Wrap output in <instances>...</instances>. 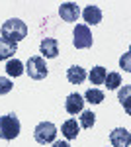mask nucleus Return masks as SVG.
Returning a JSON list of instances; mask_svg holds the SVG:
<instances>
[{"mask_svg": "<svg viewBox=\"0 0 131 147\" xmlns=\"http://www.w3.org/2000/svg\"><path fill=\"white\" fill-rule=\"evenodd\" d=\"M0 35H2V39H6L10 43H18V41H22L28 35V26L20 18H10V20H6L2 24Z\"/></svg>", "mask_w": 131, "mask_h": 147, "instance_id": "nucleus-1", "label": "nucleus"}, {"mask_svg": "<svg viewBox=\"0 0 131 147\" xmlns=\"http://www.w3.org/2000/svg\"><path fill=\"white\" fill-rule=\"evenodd\" d=\"M20 136V120L16 114H6L0 116V139H16Z\"/></svg>", "mask_w": 131, "mask_h": 147, "instance_id": "nucleus-2", "label": "nucleus"}, {"mask_svg": "<svg viewBox=\"0 0 131 147\" xmlns=\"http://www.w3.org/2000/svg\"><path fill=\"white\" fill-rule=\"evenodd\" d=\"M26 73L30 75V79L33 80H43L47 77V73H49V69L45 65V59L39 55H33L28 59V63H26Z\"/></svg>", "mask_w": 131, "mask_h": 147, "instance_id": "nucleus-3", "label": "nucleus"}, {"mask_svg": "<svg viewBox=\"0 0 131 147\" xmlns=\"http://www.w3.org/2000/svg\"><path fill=\"white\" fill-rule=\"evenodd\" d=\"M33 137H35V141L41 143V145L53 143L55 137H57V127H55V124H51V122H41V124L35 125Z\"/></svg>", "mask_w": 131, "mask_h": 147, "instance_id": "nucleus-4", "label": "nucleus"}, {"mask_svg": "<svg viewBox=\"0 0 131 147\" xmlns=\"http://www.w3.org/2000/svg\"><path fill=\"white\" fill-rule=\"evenodd\" d=\"M92 34L88 30L86 24H77L75 28V37H73V45L77 49H90L92 47Z\"/></svg>", "mask_w": 131, "mask_h": 147, "instance_id": "nucleus-5", "label": "nucleus"}, {"mask_svg": "<svg viewBox=\"0 0 131 147\" xmlns=\"http://www.w3.org/2000/svg\"><path fill=\"white\" fill-rule=\"evenodd\" d=\"M39 53H41L39 57H43V59H55V57L59 55V43H57V39L55 37H45V39H41Z\"/></svg>", "mask_w": 131, "mask_h": 147, "instance_id": "nucleus-6", "label": "nucleus"}, {"mask_svg": "<svg viewBox=\"0 0 131 147\" xmlns=\"http://www.w3.org/2000/svg\"><path fill=\"white\" fill-rule=\"evenodd\" d=\"M59 16H61V20L73 24V22H77V20H78L80 10H78V6L75 4V2H65V4L59 6Z\"/></svg>", "mask_w": 131, "mask_h": 147, "instance_id": "nucleus-7", "label": "nucleus"}, {"mask_svg": "<svg viewBox=\"0 0 131 147\" xmlns=\"http://www.w3.org/2000/svg\"><path fill=\"white\" fill-rule=\"evenodd\" d=\"M82 108H84V98L77 94V92H73V94H69L65 100V110L71 116H77V114L82 112Z\"/></svg>", "mask_w": 131, "mask_h": 147, "instance_id": "nucleus-8", "label": "nucleus"}, {"mask_svg": "<svg viewBox=\"0 0 131 147\" xmlns=\"http://www.w3.org/2000/svg\"><path fill=\"white\" fill-rule=\"evenodd\" d=\"M110 141H112L114 147H129L131 134L125 127H116V129L110 134Z\"/></svg>", "mask_w": 131, "mask_h": 147, "instance_id": "nucleus-9", "label": "nucleus"}, {"mask_svg": "<svg viewBox=\"0 0 131 147\" xmlns=\"http://www.w3.org/2000/svg\"><path fill=\"white\" fill-rule=\"evenodd\" d=\"M82 18H84V22L88 26H96V24L102 22V10L98 6H94V4H88L86 8L82 10Z\"/></svg>", "mask_w": 131, "mask_h": 147, "instance_id": "nucleus-10", "label": "nucleus"}, {"mask_svg": "<svg viewBox=\"0 0 131 147\" xmlns=\"http://www.w3.org/2000/svg\"><path fill=\"white\" fill-rule=\"evenodd\" d=\"M78 129H80V125H78V122L75 120V118H69L65 124L61 125V134L65 136L67 141H71V139H77Z\"/></svg>", "mask_w": 131, "mask_h": 147, "instance_id": "nucleus-11", "label": "nucleus"}, {"mask_svg": "<svg viewBox=\"0 0 131 147\" xmlns=\"http://www.w3.org/2000/svg\"><path fill=\"white\" fill-rule=\"evenodd\" d=\"M84 79H86V71L82 67L73 65L71 69H67V80H69L71 84H82Z\"/></svg>", "mask_w": 131, "mask_h": 147, "instance_id": "nucleus-12", "label": "nucleus"}, {"mask_svg": "<svg viewBox=\"0 0 131 147\" xmlns=\"http://www.w3.org/2000/svg\"><path fill=\"white\" fill-rule=\"evenodd\" d=\"M16 51H18V43H10V41H6V39L0 37V61L12 59Z\"/></svg>", "mask_w": 131, "mask_h": 147, "instance_id": "nucleus-13", "label": "nucleus"}, {"mask_svg": "<svg viewBox=\"0 0 131 147\" xmlns=\"http://www.w3.org/2000/svg\"><path fill=\"white\" fill-rule=\"evenodd\" d=\"M24 71H26V69H24V63L20 59H8V63H6V75H8V77H14V79H16V77L22 75Z\"/></svg>", "mask_w": 131, "mask_h": 147, "instance_id": "nucleus-14", "label": "nucleus"}, {"mask_svg": "<svg viewBox=\"0 0 131 147\" xmlns=\"http://www.w3.org/2000/svg\"><path fill=\"white\" fill-rule=\"evenodd\" d=\"M94 122H96V114L92 112V110H82V112H80V122H78L80 127L90 129V127L94 125Z\"/></svg>", "mask_w": 131, "mask_h": 147, "instance_id": "nucleus-15", "label": "nucleus"}, {"mask_svg": "<svg viewBox=\"0 0 131 147\" xmlns=\"http://www.w3.org/2000/svg\"><path fill=\"white\" fill-rule=\"evenodd\" d=\"M121 84V75L120 73H108L106 75V79H104V86L108 88V90H116V88H120Z\"/></svg>", "mask_w": 131, "mask_h": 147, "instance_id": "nucleus-16", "label": "nucleus"}, {"mask_svg": "<svg viewBox=\"0 0 131 147\" xmlns=\"http://www.w3.org/2000/svg\"><path fill=\"white\" fill-rule=\"evenodd\" d=\"M82 98H84V102H90V104H102L104 102V92L98 90V88H88Z\"/></svg>", "mask_w": 131, "mask_h": 147, "instance_id": "nucleus-17", "label": "nucleus"}, {"mask_svg": "<svg viewBox=\"0 0 131 147\" xmlns=\"http://www.w3.org/2000/svg\"><path fill=\"white\" fill-rule=\"evenodd\" d=\"M106 69L104 67H94L92 71H90V75H88V79H90V82L92 84H104V79H106Z\"/></svg>", "mask_w": 131, "mask_h": 147, "instance_id": "nucleus-18", "label": "nucleus"}, {"mask_svg": "<svg viewBox=\"0 0 131 147\" xmlns=\"http://www.w3.org/2000/svg\"><path fill=\"white\" fill-rule=\"evenodd\" d=\"M129 92H131L129 86H123V88L120 90V102L123 104L125 112H129V110H131V108H129Z\"/></svg>", "mask_w": 131, "mask_h": 147, "instance_id": "nucleus-19", "label": "nucleus"}, {"mask_svg": "<svg viewBox=\"0 0 131 147\" xmlns=\"http://www.w3.org/2000/svg\"><path fill=\"white\" fill-rule=\"evenodd\" d=\"M12 80L8 77H0V96H4V94H8L12 90Z\"/></svg>", "mask_w": 131, "mask_h": 147, "instance_id": "nucleus-20", "label": "nucleus"}, {"mask_svg": "<svg viewBox=\"0 0 131 147\" xmlns=\"http://www.w3.org/2000/svg\"><path fill=\"white\" fill-rule=\"evenodd\" d=\"M120 65H121L123 69H125V71H131V69H129V53H125V57H121Z\"/></svg>", "mask_w": 131, "mask_h": 147, "instance_id": "nucleus-21", "label": "nucleus"}, {"mask_svg": "<svg viewBox=\"0 0 131 147\" xmlns=\"http://www.w3.org/2000/svg\"><path fill=\"white\" fill-rule=\"evenodd\" d=\"M53 147H71L69 141H53Z\"/></svg>", "mask_w": 131, "mask_h": 147, "instance_id": "nucleus-22", "label": "nucleus"}]
</instances>
